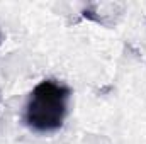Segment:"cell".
Wrapping results in <instances>:
<instances>
[{
  "instance_id": "obj_1",
  "label": "cell",
  "mask_w": 146,
  "mask_h": 144,
  "mask_svg": "<svg viewBox=\"0 0 146 144\" xmlns=\"http://www.w3.org/2000/svg\"><path fill=\"white\" fill-rule=\"evenodd\" d=\"M72 90L56 80H42L33 88L24 107V124L39 134L56 132L68 115Z\"/></svg>"
},
{
  "instance_id": "obj_2",
  "label": "cell",
  "mask_w": 146,
  "mask_h": 144,
  "mask_svg": "<svg viewBox=\"0 0 146 144\" xmlns=\"http://www.w3.org/2000/svg\"><path fill=\"white\" fill-rule=\"evenodd\" d=\"M2 39H3V36H2V31H0V44H2Z\"/></svg>"
}]
</instances>
